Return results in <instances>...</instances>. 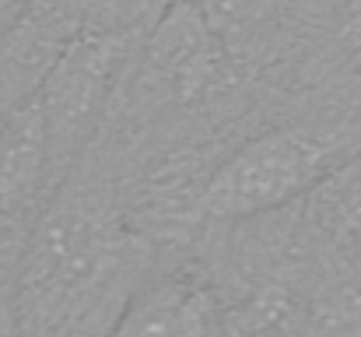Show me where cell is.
<instances>
[{"label":"cell","mask_w":361,"mask_h":337,"mask_svg":"<svg viewBox=\"0 0 361 337\" xmlns=\"http://www.w3.org/2000/svg\"><path fill=\"white\" fill-rule=\"evenodd\" d=\"M53 155L46 137V116L35 95L4 116L0 126V218H25L53 179Z\"/></svg>","instance_id":"5"},{"label":"cell","mask_w":361,"mask_h":337,"mask_svg":"<svg viewBox=\"0 0 361 337\" xmlns=\"http://www.w3.org/2000/svg\"><path fill=\"white\" fill-rule=\"evenodd\" d=\"M123 60V39L106 28H81L49 74L42 78L35 99L46 116V137H49V155L53 169L63 172L67 162L74 158L81 137L95 123V116L106 102V92L116 78V67Z\"/></svg>","instance_id":"3"},{"label":"cell","mask_w":361,"mask_h":337,"mask_svg":"<svg viewBox=\"0 0 361 337\" xmlns=\"http://www.w3.org/2000/svg\"><path fill=\"white\" fill-rule=\"evenodd\" d=\"M0 126H4V112H0Z\"/></svg>","instance_id":"13"},{"label":"cell","mask_w":361,"mask_h":337,"mask_svg":"<svg viewBox=\"0 0 361 337\" xmlns=\"http://www.w3.org/2000/svg\"><path fill=\"white\" fill-rule=\"evenodd\" d=\"M334 141L309 126L259 134L235 148L204 183L200 208L211 218L232 222L274 211L309 190L334 169Z\"/></svg>","instance_id":"2"},{"label":"cell","mask_w":361,"mask_h":337,"mask_svg":"<svg viewBox=\"0 0 361 337\" xmlns=\"http://www.w3.org/2000/svg\"><path fill=\"white\" fill-rule=\"evenodd\" d=\"M151 67L183 102H200L228 81L232 53L204 21L193 0H176L161 11L147 42Z\"/></svg>","instance_id":"4"},{"label":"cell","mask_w":361,"mask_h":337,"mask_svg":"<svg viewBox=\"0 0 361 337\" xmlns=\"http://www.w3.org/2000/svg\"><path fill=\"white\" fill-rule=\"evenodd\" d=\"M109 337H221V313L211 292L190 278L144 281Z\"/></svg>","instance_id":"6"},{"label":"cell","mask_w":361,"mask_h":337,"mask_svg":"<svg viewBox=\"0 0 361 337\" xmlns=\"http://www.w3.org/2000/svg\"><path fill=\"white\" fill-rule=\"evenodd\" d=\"M309 222L326 239L361 249V155L334 165L309 190Z\"/></svg>","instance_id":"7"},{"label":"cell","mask_w":361,"mask_h":337,"mask_svg":"<svg viewBox=\"0 0 361 337\" xmlns=\"http://www.w3.org/2000/svg\"><path fill=\"white\" fill-rule=\"evenodd\" d=\"M221 337H305V320L291 292L270 285L221 313Z\"/></svg>","instance_id":"8"},{"label":"cell","mask_w":361,"mask_h":337,"mask_svg":"<svg viewBox=\"0 0 361 337\" xmlns=\"http://www.w3.org/2000/svg\"><path fill=\"white\" fill-rule=\"evenodd\" d=\"M337 35L348 49L361 53V0H344L341 18H337Z\"/></svg>","instance_id":"11"},{"label":"cell","mask_w":361,"mask_h":337,"mask_svg":"<svg viewBox=\"0 0 361 337\" xmlns=\"http://www.w3.org/2000/svg\"><path fill=\"white\" fill-rule=\"evenodd\" d=\"M0 337H21L18 320H14V309H11V292H7V285L0 288Z\"/></svg>","instance_id":"12"},{"label":"cell","mask_w":361,"mask_h":337,"mask_svg":"<svg viewBox=\"0 0 361 337\" xmlns=\"http://www.w3.org/2000/svg\"><path fill=\"white\" fill-rule=\"evenodd\" d=\"M21 242H25V235H18V228L14 222H0V288L11 281V274H14V264H18V253H21Z\"/></svg>","instance_id":"10"},{"label":"cell","mask_w":361,"mask_h":337,"mask_svg":"<svg viewBox=\"0 0 361 337\" xmlns=\"http://www.w3.org/2000/svg\"><path fill=\"white\" fill-rule=\"evenodd\" d=\"M204 14V21L214 28V35L228 46L242 32L263 28L284 0H193Z\"/></svg>","instance_id":"9"},{"label":"cell","mask_w":361,"mask_h":337,"mask_svg":"<svg viewBox=\"0 0 361 337\" xmlns=\"http://www.w3.org/2000/svg\"><path fill=\"white\" fill-rule=\"evenodd\" d=\"M147 242L109 197L56 194L25 235L7 281L21 337H109L144 285Z\"/></svg>","instance_id":"1"}]
</instances>
